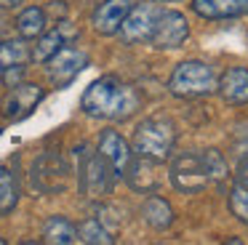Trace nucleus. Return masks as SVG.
<instances>
[{
  "label": "nucleus",
  "instance_id": "1",
  "mask_svg": "<svg viewBox=\"0 0 248 245\" xmlns=\"http://www.w3.org/2000/svg\"><path fill=\"white\" fill-rule=\"evenodd\" d=\"M80 107L86 115L99 117V120H115L123 122L131 115H136L141 107V99L136 93V88H131L128 83L118 80L115 75H104V77L93 80L86 88L80 99Z\"/></svg>",
  "mask_w": 248,
  "mask_h": 245
},
{
  "label": "nucleus",
  "instance_id": "2",
  "mask_svg": "<svg viewBox=\"0 0 248 245\" xmlns=\"http://www.w3.org/2000/svg\"><path fill=\"white\" fill-rule=\"evenodd\" d=\"M173 144H176V125L166 115L147 117L134 131V152L152 160H160V163L171 157Z\"/></svg>",
  "mask_w": 248,
  "mask_h": 245
},
{
  "label": "nucleus",
  "instance_id": "3",
  "mask_svg": "<svg viewBox=\"0 0 248 245\" xmlns=\"http://www.w3.org/2000/svg\"><path fill=\"white\" fill-rule=\"evenodd\" d=\"M216 77L214 67L198 59H187V61L176 64L168 80V91L179 99H200V96H211L216 91Z\"/></svg>",
  "mask_w": 248,
  "mask_h": 245
},
{
  "label": "nucleus",
  "instance_id": "4",
  "mask_svg": "<svg viewBox=\"0 0 248 245\" xmlns=\"http://www.w3.org/2000/svg\"><path fill=\"white\" fill-rule=\"evenodd\" d=\"M189 37V21L182 11H173V8H160L155 19V27H152V35L150 43L160 51H173V48H182Z\"/></svg>",
  "mask_w": 248,
  "mask_h": 245
},
{
  "label": "nucleus",
  "instance_id": "5",
  "mask_svg": "<svg viewBox=\"0 0 248 245\" xmlns=\"http://www.w3.org/2000/svg\"><path fill=\"white\" fill-rule=\"evenodd\" d=\"M168 176H171L173 186H176L179 192H184V195H195V192L205 189V184H208V173H205L203 157H200L198 152L176 154L173 163H171Z\"/></svg>",
  "mask_w": 248,
  "mask_h": 245
},
{
  "label": "nucleus",
  "instance_id": "6",
  "mask_svg": "<svg viewBox=\"0 0 248 245\" xmlns=\"http://www.w3.org/2000/svg\"><path fill=\"white\" fill-rule=\"evenodd\" d=\"M160 14L155 3H144V5H134L128 11V16L123 19L118 35L125 46H134V43H150L152 27H155V19Z\"/></svg>",
  "mask_w": 248,
  "mask_h": 245
},
{
  "label": "nucleus",
  "instance_id": "7",
  "mask_svg": "<svg viewBox=\"0 0 248 245\" xmlns=\"http://www.w3.org/2000/svg\"><path fill=\"white\" fill-rule=\"evenodd\" d=\"M88 67V56L78 48H64L62 46L54 56L48 59V80L56 85V88H64L70 85L83 69Z\"/></svg>",
  "mask_w": 248,
  "mask_h": 245
},
{
  "label": "nucleus",
  "instance_id": "8",
  "mask_svg": "<svg viewBox=\"0 0 248 245\" xmlns=\"http://www.w3.org/2000/svg\"><path fill=\"white\" fill-rule=\"evenodd\" d=\"M123 176L128 179L131 189L141 192V195L157 192V186L163 184L160 160H152V157H144V154H136V160H128V168H125Z\"/></svg>",
  "mask_w": 248,
  "mask_h": 245
},
{
  "label": "nucleus",
  "instance_id": "9",
  "mask_svg": "<svg viewBox=\"0 0 248 245\" xmlns=\"http://www.w3.org/2000/svg\"><path fill=\"white\" fill-rule=\"evenodd\" d=\"M115 184V173L109 168V163L102 157V154H91L86 160V168H83V189H86L88 197H107L112 192Z\"/></svg>",
  "mask_w": 248,
  "mask_h": 245
},
{
  "label": "nucleus",
  "instance_id": "10",
  "mask_svg": "<svg viewBox=\"0 0 248 245\" xmlns=\"http://www.w3.org/2000/svg\"><path fill=\"white\" fill-rule=\"evenodd\" d=\"M134 0H104V3L96 5L91 16V24L99 35H118L123 19L128 16V11L134 8Z\"/></svg>",
  "mask_w": 248,
  "mask_h": 245
},
{
  "label": "nucleus",
  "instance_id": "11",
  "mask_svg": "<svg viewBox=\"0 0 248 245\" xmlns=\"http://www.w3.org/2000/svg\"><path fill=\"white\" fill-rule=\"evenodd\" d=\"M40 99H43V88H40V85H35V83L14 85L11 93L6 96V104H3L6 117L8 120H22V117H27L30 112L40 104Z\"/></svg>",
  "mask_w": 248,
  "mask_h": 245
},
{
  "label": "nucleus",
  "instance_id": "12",
  "mask_svg": "<svg viewBox=\"0 0 248 245\" xmlns=\"http://www.w3.org/2000/svg\"><path fill=\"white\" fill-rule=\"evenodd\" d=\"M99 154L109 163L115 179H120V176L125 173L128 160H131V149H128L125 138L120 136L118 131H104L102 133V138H99Z\"/></svg>",
  "mask_w": 248,
  "mask_h": 245
},
{
  "label": "nucleus",
  "instance_id": "13",
  "mask_svg": "<svg viewBox=\"0 0 248 245\" xmlns=\"http://www.w3.org/2000/svg\"><path fill=\"white\" fill-rule=\"evenodd\" d=\"M192 11L200 19H237L248 14V0H192Z\"/></svg>",
  "mask_w": 248,
  "mask_h": 245
},
{
  "label": "nucleus",
  "instance_id": "14",
  "mask_svg": "<svg viewBox=\"0 0 248 245\" xmlns=\"http://www.w3.org/2000/svg\"><path fill=\"white\" fill-rule=\"evenodd\" d=\"M216 91L227 104H248V67H230L216 83Z\"/></svg>",
  "mask_w": 248,
  "mask_h": 245
},
{
  "label": "nucleus",
  "instance_id": "15",
  "mask_svg": "<svg viewBox=\"0 0 248 245\" xmlns=\"http://www.w3.org/2000/svg\"><path fill=\"white\" fill-rule=\"evenodd\" d=\"M141 216H144V221L150 224L152 229L163 232V229H168L173 224V208L166 197L150 192V197H147L144 205H141Z\"/></svg>",
  "mask_w": 248,
  "mask_h": 245
},
{
  "label": "nucleus",
  "instance_id": "16",
  "mask_svg": "<svg viewBox=\"0 0 248 245\" xmlns=\"http://www.w3.org/2000/svg\"><path fill=\"white\" fill-rule=\"evenodd\" d=\"M43 237L46 243H54V245H70V243H78V227L64 216H51L46 221Z\"/></svg>",
  "mask_w": 248,
  "mask_h": 245
},
{
  "label": "nucleus",
  "instance_id": "17",
  "mask_svg": "<svg viewBox=\"0 0 248 245\" xmlns=\"http://www.w3.org/2000/svg\"><path fill=\"white\" fill-rule=\"evenodd\" d=\"M16 32L30 40V37H38L40 32H46V11L38 8V5H30L22 14L16 16Z\"/></svg>",
  "mask_w": 248,
  "mask_h": 245
},
{
  "label": "nucleus",
  "instance_id": "18",
  "mask_svg": "<svg viewBox=\"0 0 248 245\" xmlns=\"http://www.w3.org/2000/svg\"><path fill=\"white\" fill-rule=\"evenodd\" d=\"M30 61V48L24 40H3L0 43V75L11 67H22Z\"/></svg>",
  "mask_w": 248,
  "mask_h": 245
},
{
  "label": "nucleus",
  "instance_id": "19",
  "mask_svg": "<svg viewBox=\"0 0 248 245\" xmlns=\"http://www.w3.org/2000/svg\"><path fill=\"white\" fill-rule=\"evenodd\" d=\"M78 240L88 245H112L115 237L109 234V229L104 227L99 218H86V221L78 227Z\"/></svg>",
  "mask_w": 248,
  "mask_h": 245
},
{
  "label": "nucleus",
  "instance_id": "20",
  "mask_svg": "<svg viewBox=\"0 0 248 245\" xmlns=\"http://www.w3.org/2000/svg\"><path fill=\"white\" fill-rule=\"evenodd\" d=\"M40 40H38V46H35V51L30 53V59H35V61H48L51 56H54L56 51H59L62 46H64V35L59 32V27L56 30H51V32H40Z\"/></svg>",
  "mask_w": 248,
  "mask_h": 245
},
{
  "label": "nucleus",
  "instance_id": "21",
  "mask_svg": "<svg viewBox=\"0 0 248 245\" xmlns=\"http://www.w3.org/2000/svg\"><path fill=\"white\" fill-rule=\"evenodd\" d=\"M200 157H203L208 181H224L227 179L230 170H227V160H224V154H221L219 149H205V152H200Z\"/></svg>",
  "mask_w": 248,
  "mask_h": 245
},
{
  "label": "nucleus",
  "instance_id": "22",
  "mask_svg": "<svg viewBox=\"0 0 248 245\" xmlns=\"http://www.w3.org/2000/svg\"><path fill=\"white\" fill-rule=\"evenodd\" d=\"M16 197H19V189H16V181H14L11 170H6L0 165V213L11 211L16 205Z\"/></svg>",
  "mask_w": 248,
  "mask_h": 245
},
{
  "label": "nucleus",
  "instance_id": "23",
  "mask_svg": "<svg viewBox=\"0 0 248 245\" xmlns=\"http://www.w3.org/2000/svg\"><path fill=\"white\" fill-rule=\"evenodd\" d=\"M230 208L243 224H248V186L243 184H232V192H230Z\"/></svg>",
  "mask_w": 248,
  "mask_h": 245
},
{
  "label": "nucleus",
  "instance_id": "24",
  "mask_svg": "<svg viewBox=\"0 0 248 245\" xmlns=\"http://www.w3.org/2000/svg\"><path fill=\"white\" fill-rule=\"evenodd\" d=\"M235 181L243 186H248V157L240 160V165H237V173H235Z\"/></svg>",
  "mask_w": 248,
  "mask_h": 245
},
{
  "label": "nucleus",
  "instance_id": "25",
  "mask_svg": "<svg viewBox=\"0 0 248 245\" xmlns=\"http://www.w3.org/2000/svg\"><path fill=\"white\" fill-rule=\"evenodd\" d=\"M22 0H0V5H6V8H11V5H19Z\"/></svg>",
  "mask_w": 248,
  "mask_h": 245
},
{
  "label": "nucleus",
  "instance_id": "26",
  "mask_svg": "<svg viewBox=\"0 0 248 245\" xmlns=\"http://www.w3.org/2000/svg\"><path fill=\"white\" fill-rule=\"evenodd\" d=\"M0 245H3V237H0Z\"/></svg>",
  "mask_w": 248,
  "mask_h": 245
},
{
  "label": "nucleus",
  "instance_id": "27",
  "mask_svg": "<svg viewBox=\"0 0 248 245\" xmlns=\"http://www.w3.org/2000/svg\"><path fill=\"white\" fill-rule=\"evenodd\" d=\"M163 3H168V0H163Z\"/></svg>",
  "mask_w": 248,
  "mask_h": 245
}]
</instances>
